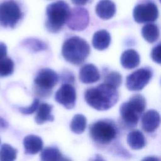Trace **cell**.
Masks as SVG:
<instances>
[{
    "label": "cell",
    "mask_w": 161,
    "mask_h": 161,
    "mask_svg": "<svg viewBox=\"0 0 161 161\" xmlns=\"http://www.w3.org/2000/svg\"><path fill=\"white\" fill-rule=\"evenodd\" d=\"M159 1H160V3H161V0H159Z\"/></svg>",
    "instance_id": "cell-35"
},
{
    "label": "cell",
    "mask_w": 161,
    "mask_h": 161,
    "mask_svg": "<svg viewBox=\"0 0 161 161\" xmlns=\"http://www.w3.org/2000/svg\"><path fill=\"white\" fill-rule=\"evenodd\" d=\"M79 79L84 84L94 83L100 79V74L94 65L87 64L80 69Z\"/></svg>",
    "instance_id": "cell-13"
},
{
    "label": "cell",
    "mask_w": 161,
    "mask_h": 161,
    "mask_svg": "<svg viewBox=\"0 0 161 161\" xmlns=\"http://www.w3.org/2000/svg\"><path fill=\"white\" fill-rule=\"evenodd\" d=\"M0 143H1V140H0Z\"/></svg>",
    "instance_id": "cell-36"
},
{
    "label": "cell",
    "mask_w": 161,
    "mask_h": 161,
    "mask_svg": "<svg viewBox=\"0 0 161 161\" xmlns=\"http://www.w3.org/2000/svg\"><path fill=\"white\" fill-rule=\"evenodd\" d=\"M118 97L117 89L105 83L88 89L84 94L86 103L98 111L110 109L117 103Z\"/></svg>",
    "instance_id": "cell-1"
},
{
    "label": "cell",
    "mask_w": 161,
    "mask_h": 161,
    "mask_svg": "<svg viewBox=\"0 0 161 161\" xmlns=\"http://www.w3.org/2000/svg\"><path fill=\"white\" fill-rule=\"evenodd\" d=\"M161 121L160 114L154 109L147 111L142 118V126L147 133L155 131L159 126Z\"/></svg>",
    "instance_id": "cell-12"
},
{
    "label": "cell",
    "mask_w": 161,
    "mask_h": 161,
    "mask_svg": "<svg viewBox=\"0 0 161 161\" xmlns=\"http://www.w3.org/2000/svg\"><path fill=\"white\" fill-rule=\"evenodd\" d=\"M111 43V36L109 33L106 30H100L94 33L92 44L94 48L98 50L106 49Z\"/></svg>",
    "instance_id": "cell-17"
},
{
    "label": "cell",
    "mask_w": 161,
    "mask_h": 161,
    "mask_svg": "<svg viewBox=\"0 0 161 161\" xmlns=\"http://www.w3.org/2000/svg\"><path fill=\"white\" fill-rule=\"evenodd\" d=\"M153 75V70L150 67H142L129 74L126 79V86L131 91L143 89L150 82Z\"/></svg>",
    "instance_id": "cell-8"
},
{
    "label": "cell",
    "mask_w": 161,
    "mask_h": 161,
    "mask_svg": "<svg viewBox=\"0 0 161 161\" xmlns=\"http://www.w3.org/2000/svg\"><path fill=\"white\" fill-rule=\"evenodd\" d=\"M86 118L83 114H77L72 119L70 123V129L72 132L76 134H80L86 130Z\"/></svg>",
    "instance_id": "cell-22"
},
{
    "label": "cell",
    "mask_w": 161,
    "mask_h": 161,
    "mask_svg": "<svg viewBox=\"0 0 161 161\" xmlns=\"http://www.w3.org/2000/svg\"><path fill=\"white\" fill-rule=\"evenodd\" d=\"M41 161H72L68 157L64 156L56 147H49L43 149L40 155Z\"/></svg>",
    "instance_id": "cell-20"
},
{
    "label": "cell",
    "mask_w": 161,
    "mask_h": 161,
    "mask_svg": "<svg viewBox=\"0 0 161 161\" xmlns=\"http://www.w3.org/2000/svg\"><path fill=\"white\" fill-rule=\"evenodd\" d=\"M70 11L69 5L62 0L48 4L46 9L47 30L52 33L58 32L67 23Z\"/></svg>",
    "instance_id": "cell-3"
},
{
    "label": "cell",
    "mask_w": 161,
    "mask_h": 161,
    "mask_svg": "<svg viewBox=\"0 0 161 161\" xmlns=\"http://www.w3.org/2000/svg\"><path fill=\"white\" fill-rule=\"evenodd\" d=\"M25 152L26 154L34 155L42 150L43 142L42 139L35 135H29L23 139Z\"/></svg>",
    "instance_id": "cell-15"
},
{
    "label": "cell",
    "mask_w": 161,
    "mask_h": 161,
    "mask_svg": "<svg viewBox=\"0 0 161 161\" xmlns=\"http://www.w3.org/2000/svg\"><path fill=\"white\" fill-rule=\"evenodd\" d=\"M118 130L115 124L110 120H99L92 124L89 133L92 139L100 144H107L114 140Z\"/></svg>",
    "instance_id": "cell-5"
},
{
    "label": "cell",
    "mask_w": 161,
    "mask_h": 161,
    "mask_svg": "<svg viewBox=\"0 0 161 161\" xmlns=\"http://www.w3.org/2000/svg\"><path fill=\"white\" fill-rule=\"evenodd\" d=\"M17 150L9 144L4 143L0 148V161H14Z\"/></svg>",
    "instance_id": "cell-23"
},
{
    "label": "cell",
    "mask_w": 161,
    "mask_h": 161,
    "mask_svg": "<svg viewBox=\"0 0 161 161\" xmlns=\"http://www.w3.org/2000/svg\"><path fill=\"white\" fill-rule=\"evenodd\" d=\"M133 16L137 23H151L158 17V10L153 3L138 4L133 9Z\"/></svg>",
    "instance_id": "cell-9"
},
{
    "label": "cell",
    "mask_w": 161,
    "mask_h": 161,
    "mask_svg": "<svg viewBox=\"0 0 161 161\" xmlns=\"http://www.w3.org/2000/svg\"><path fill=\"white\" fill-rule=\"evenodd\" d=\"M55 101L67 109H72L75 106L76 92L75 88L70 84H64L56 92Z\"/></svg>",
    "instance_id": "cell-11"
},
{
    "label": "cell",
    "mask_w": 161,
    "mask_h": 161,
    "mask_svg": "<svg viewBox=\"0 0 161 161\" xmlns=\"http://www.w3.org/2000/svg\"><path fill=\"white\" fill-rule=\"evenodd\" d=\"M58 80V75L54 70L49 68L41 69L34 80L36 93L41 97L49 96Z\"/></svg>",
    "instance_id": "cell-6"
},
{
    "label": "cell",
    "mask_w": 161,
    "mask_h": 161,
    "mask_svg": "<svg viewBox=\"0 0 161 161\" xmlns=\"http://www.w3.org/2000/svg\"><path fill=\"white\" fill-rule=\"evenodd\" d=\"M90 47L83 38L74 36L67 39L62 47V54L64 59L74 65L82 64L90 53Z\"/></svg>",
    "instance_id": "cell-2"
},
{
    "label": "cell",
    "mask_w": 161,
    "mask_h": 161,
    "mask_svg": "<svg viewBox=\"0 0 161 161\" xmlns=\"http://www.w3.org/2000/svg\"><path fill=\"white\" fill-rule=\"evenodd\" d=\"M142 161H160V160L155 157H152V156H148L143 158Z\"/></svg>",
    "instance_id": "cell-33"
},
{
    "label": "cell",
    "mask_w": 161,
    "mask_h": 161,
    "mask_svg": "<svg viewBox=\"0 0 161 161\" xmlns=\"http://www.w3.org/2000/svg\"><path fill=\"white\" fill-rule=\"evenodd\" d=\"M142 35L143 38L148 43H154L159 36L158 28L153 23H147L143 26Z\"/></svg>",
    "instance_id": "cell-21"
},
{
    "label": "cell",
    "mask_w": 161,
    "mask_h": 161,
    "mask_svg": "<svg viewBox=\"0 0 161 161\" xmlns=\"http://www.w3.org/2000/svg\"><path fill=\"white\" fill-rule=\"evenodd\" d=\"M7 54V47L3 43L0 42V60L6 58Z\"/></svg>",
    "instance_id": "cell-29"
},
{
    "label": "cell",
    "mask_w": 161,
    "mask_h": 161,
    "mask_svg": "<svg viewBox=\"0 0 161 161\" xmlns=\"http://www.w3.org/2000/svg\"><path fill=\"white\" fill-rule=\"evenodd\" d=\"M14 71V62L8 57L0 60V77H6L13 74Z\"/></svg>",
    "instance_id": "cell-25"
},
{
    "label": "cell",
    "mask_w": 161,
    "mask_h": 161,
    "mask_svg": "<svg viewBox=\"0 0 161 161\" xmlns=\"http://www.w3.org/2000/svg\"><path fill=\"white\" fill-rule=\"evenodd\" d=\"M122 82V76L121 75L115 71L111 72L108 73L104 77V83L107 84L116 89L119 87Z\"/></svg>",
    "instance_id": "cell-26"
},
{
    "label": "cell",
    "mask_w": 161,
    "mask_h": 161,
    "mask_svg": "<svg viewBox=\"0 0 161 161\" xmlns=\"http://www.w3.org/2000/svg\"><path fill=\"white\" fill-rule=\"evenodd\" d=\"M53 106L47 103H42L39 105L35 121L38 125H42L48 121H53V116L52 114Z\"/></svg>",
    "instance_id": "cell-18"
},
{
    "label": "cell",
    "mask_w": 161,
    "mask_h": 161,
    "mask_svg": "<svg viewBox=\"0 0 161 161\" xmlns=\"http://www.w3.org/2000/svg\"><path fill=\"white\" fill-rule=\"evenodd\" d=\"M120 62L125 69H133L140 64V57L138 52L135 50L128 49L121 54Z\"/></svg>",
    "instance_id": "cell-16"
},
{
    "label": "cell",
    "mask_w": 161,
    "mask_h": 161,
    "mask_svg": "<svg viewBox=\"0 0 161 161\" xmlns=\"http://www.w3.org/2000/svg\"><path fill=\"white\" fill-rule=\"evenodd\" d=\"M23 45L31 52H36L47 48V45L42 41L36 38H28L23 42Z\"/></svg>",
    "instance_id": "cell-24"
},
{
    "label": "cell",
    "mask_w": 161,
    "mask_h": 161,
    "mask_svg": "<svg viewBox=\"0 0 161 161\" xmlns=\"http://www.w3.org/2000/svg\"><path fill=\"white\" fill-rule=\"evenodd\" d=\"M93 161H106L100 155H96Z\"/></svg>",
    "instance_id": "cell-34"
},
{
    "label": "cell",
    "mask_w": 161,
    "mask_h": 161,
    "mask_svg": "<svg viewBox=\"0 0 161 161\" xmlns=\"http://www.w3.org/2000/svg\"><path fill=\"white\" fill-rule=\"evenodd\" d=\"M146 108V100L141 94L132 96L128 101L122 103L119 107V114L122 121L129 127L135 126L139 116Z\"/></svg>",
    "instance_id": "cell-4"
},
{
    "label": "cell",
    "mask_w": 161,
    "mask_h": 161,
    "mask_svg": "<svg viewBox=\"0 0 161 161\" xmlns=\"http://www.w3.org/2000/svg\"><path fill=\"white\" fill-rule=\"evenodd\" d=\"M126 142L129 147L133 150H140L146 145L143 134L138 130H133L128 134Z\"/></svg>",
    "instance_id": "cell-19"
},
{
    "label": "cell",
    "mask_w": 161,
    "mask_h": 161,
    "mask_svg": "<svg viewBox=\"0 0 161 161\" xmlns=\"http://www.w3.org/2000/svg\"><path fill=\"white\" fill-rule=\"evenodd\" d=\"M62 79L65 81L66 84H69V82H72L74 81V76L71 73L66 72L64 75H62Z\"/></svg>",
    "instance_id": "cell-30"
},
{
    "label": "cell",
    "mask_w": 161,
    "mask_h": 161,
    "mask_svg": "<svg viewBox=\"0 0 161 161\" xmlns=\"http://www.w3.org/2000/svg\"><path fill=\"white\" fill-rule=\"evenodd\" d=\"M96 14L103 19H109L116 13V5L111 0H100L96 6Z\"/></svg>",
    "instance_id": "cell-14"
},
{
    "label": "cell",
    "mask_w": 161,
    "mask_h": 161,
    "mask_svg": "<svg viewBox=\"0 0 161 161\" xmlns=\"http://www.w3.org/2000/svg\"><path fill=\"white\" fill-rule=\"evenodd\" d=\"M39 106L38 99H35L31 104L27 107H18V109L19 112L24 114H30L33 113L36 110L38 109Z\"/></svg>",
    "instance_id": "cell-27"
},
{
    "label": "cell",
    "mask_w": 161,
    "mask_h": 161,
    "mask_svg": "<svg viewBox=\"0 0 161 161\" xmlns=\"http://www.w3.org/2000/svg\"><path fill=\"white\" fill-rule=\"evenodd\" d=\"M89 21L88 11L84 8L75 7L70 11L67 25L70 30L82 31L87 26Z\"/></svg>",
    "instance_id": "cell-10"
},
{
    "label": "cell",
    "mask_w": 161,
    "mask_h": 161,
    "mask_svg": "<svg viewBox=\"0 0 161 161\" xmlns=\"http://www.w3.org/2000/svg\"><path fill=\"white\" fill-rule=\"evenodd\" d=\"M8 127V123H7V121L0 116V129L4 130L7 128Z\"/></svg>",
    "instance_id": "cell-31"
},
{
    "label": "cell",
    "mask_w": 161,
    "mask_h": 161,
    "mask_svg": "<svg viewBox=\"0 0 161 161\" xmlns=\"http://www.w3.org/2000/svg\"><path fill=\"white\" fill-rule=\"evenodd\" d=\"M89 0H71L72 3L77 6H82L86 4Z\"/></svg>",
    "instance_id": "cell-32"
},
{
    "label": "cell",
    "mask_w": 161,
    "mask_h": 161,
    "mask_svg": "<svg viewBox=\"0 0 161 161\" xmlns=\"http://www.w3.org/2000/svg\"><path fill=\"white\" fill-rule=\"evenodd\" d=\"M150 55L153 62L158 64H161V43L153 48Z\"/></svg>",
    "instance_id": "cell-28"
},
{
    "label": "cell",
    "mask_w": 161,
    "mask_h": 161,
    "mask_svg": "<svg viewBox=\"0 0 161 161\" xmlns=\"http://www.w3.org/2000/svg\"><path fill=\"white\" fill-rule=\"evenodd\" d=\"M22 17L19 5L14 0L0 4V25L4 27L14 28Z\"/></svg>",
    "instance_id": "cell-7"
}]
</instances>
